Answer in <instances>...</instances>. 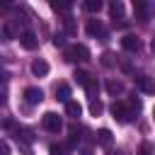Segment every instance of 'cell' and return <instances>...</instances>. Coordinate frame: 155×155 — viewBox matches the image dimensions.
Returning a JSON list of instances; mask_svg holds the SVG:
<instances>
[{"mask_svg":"<svg viewBox=\"0 0 155 155\" xmlns=\"http://www.w3.org/2000/svg\"><path fill=\"white\" fill-rule=\"evenodd\" d=\"M85 10H87V12H99V10H102V2H99V0H87V2H85Z\"/></svg>","mask_w":155,"mask_h":155,"instance_id":"cell-18","label":"cell"},{"mask_svg":"<svg viewBox=\"0 0 155 155\" xmlns=\"http://www.w3.org/2000/svg\"><path fill=\"white\" fill-rule=\"evenodd\" d=\"M17 138H22L24 143H31V140H34V136H31L29 131H24V128H22V131H17Z\"/></svg>","mask_w":155,"mask_h":155,"instance_id":"cell-20","label":"cell"},{"mask_svg":"<svg viewBox=\"0 0 155 155\" xmlns=\"http://www.w3.org/2000/svg\"><path fill=\"white\" fill-rule=\"evenodd\" d=\"M109 15H111L114 24L124 27V22H121V15H124V5H121V2H111V5H109Z\"/></svg>","mask_w":155,"mask_h":155,"instance_id":"cell-9","label":"cell"},{"mask_svg":"<svg viewBox=\"0 0 155 155\" xmlns=\"http://www.w3.org/2000/svg\"><path fill=\"white\" fill-rule=\"evenodd\" d=\"M56 99H61V102H70V85L68 82H61V85H56Z\"/></svg>","mask_w":155,"mask_h":155,"instance_id":"cell-10","label":"cell"},{"mask_svg":"<svg viewBox=\"0 0 155 155\" xmlns=\"http://www.w3.org/2000/svg\"><path fill=\"white\" fill-rule=\"evenodd\" d=\"M31 73H34L36 78H44V75H48V63H46L44 58H36V61H31Z\"/></svg>","mask_w":155,"mask_h":155,"instance_id":"cell-8","label":"cell"},{"mask_svg":"<svg viewBox=\"0 0 155 155\" xmlns=\"http://www.w3.org/2000/svg\"><path fill=\"white\" fill-rule=\"evenodd\" d=\"M0 155H10V143H7V140L0 143Z\"/></svg>","mask_w":155,"mask_h":155,"instance_id":"cell-24","label":"cell"},{"mask_svg":"<svg viewBox=\"0 0 155 155\" xmlns=\"http://www.w3.org/2000/svg\"><path fill=\"white\" fill-rule=\"evenodd\" d=\"M85 31H87L90 36H104V27H102V22H99V19H87Z\"/></svg>","mask_w":155,"mask_h":155,"instance_id":"cell-7","label":"cell"},{"mask_svg":"<svg viewBox=\"0 0 155 155\" xmlns=\"http://www.w3.org/2000/svg\"><path fill=\"white\" fill-rule=\"evenodd\" d=\"M75 80H78V85H82V87H87L90 82H92V78L85 73V70H75V75H73Z\"/></svg>","mask_w":155,"mask_h":155,"instance_id":"cell-13","label":"cell"},{"mask_svg":"<svg viewBox=\"0 0 155 155\" xmlns=\"http://www.w3.org/2000/svg\"><path fill=\"white\" fill-rule=\"evenodd\" d=\"M107 92H109V94H121V92H124V85L116 82V80H109V82H107Z\"/></svg>","mask_w":155,"mask_h":155,"instance_id":"cell-15","label":"cell"},{"mask_svg":"<svg viewBox=\"0 0 155 155\" xmlns=\"http://www.w3.org/2000/svg\"><path fill=\"white\" fill-rule=\"evenodd\" d=\"M102 63H104V65H111V53H104V56H102Z\"/></svg>","mask_w":155,"mask_h":155,"instance_id":"cell-26","label":"cell"},{"mask_svg":"<svg viewBox=\"0 0 155 155\" xmlns=\"http://www.w3.org/2000/svg\"><path fill=\"white\" fill-rule=\"evenodd\" d=\"M111 114H114V119H116L119 124H126V121L131 119V114H128V109H126L124 102H114V104H111Z\"/></svg>","mask_w":155,"mask_h":155,"instance_id":"cell-4","label":"cell"},{"mask_svg":"<svg viewBox=\"0 0 155 155\" xmlns=\"http://www.w3.org/2000/svg\"><path fill=\"white\" fill-rule=\"evenodd\" d=\"M121 48H124V51L136 53V51L140 48V39H138V36H133V34H126V36L121 39Z\"/></svg>","mask_w":155,"mask_h":155,"instance_id":"cell-5","label":"cell"},{"mask_svg":"<svg viewBox=\"0 0 155 155\" xmlns=\"http://www.w3.org/2000/svg\"><path fill=\"white\" fill-rule=\"evenodd\" d=\"M150 51H153V53H155V39H153V41H150Z\"/></svg>","mask_w":155,"mask_h":155,"instance_id":"cell-28","label":"cell"},{"mask_svg":"<svg viewBox=\"0 0 155 155\" xmlns=\"http://www.w3.org/2000/svg\"><path fill=\"white\" fill-rule=\"evenodd\" d=\"M140 153H143V155H148V153H150V145H148V143H145V145H143V148H140Z\"/></svg>","mask_w":155,"mask_h":155,"instance_id":"cell-27","label":"cell"},{"mask_svg":"<svg viewBox=\"0 0 155 155\" xmlns=\"http://www.w3.org/2000/svg\"><path fill=\"white\" fill-rule=\"evenodd\" d=\"M2 36H5V39H15V31H12V24H5V27H2Z\"/></svg>","mask_w":155,"mask_h":155,"instance_id":"cell-22","label":"cell"},{"mask_svg":"<svg viewBox=\"0 0 155 155\" xmlns=\"http://www.w3.org/2000/svg\"><path fill=\"white\" fill-rule=\"evenodd\" d=\"M136 82H138V87L140 90H145V92H153L155 87H153V82L148 80V78H136Z\"/></svg>","mask_w":155,"mask_h":155,"instance_id":"cell-17","label":"cell"},{"mask_svg":"<svg viewBox=\"0 0 155 155\" xmlns=\"http://www.w3.org/2000/svg\"><path fill=\"white\" fill-rule=\"evenodd\" d=\"M53 46H65V39H63V34L53 36Z\"/></svg>","mask_w":155,"mask_h":155,"instance_id":"cell-25","label":"cell"},{"mask_svg":"<svg viewBox=\"0 0 155 155\" xmlns=\"http://www.w3.org/2000/svg\"><path fill=\"white\" fill-rule=\"evenodd\" d=\"M65 111H68V116H73V119H78V116L82 114V107H80L78 102H73V99H70V102L65 104Z\"/></svg>","mask_w":155,"mask_h":155,"instance_id":"cell-12","label":"cell"},{"mask_svg":"<svg viewBox=\"0 0 155 155\" xmlns=\"http://www.w3.org/2000/svg\"><path fill=\"white\" fill-rule=\"evenodd\" d=\"M41 124H44V128L51 131V133H58V131L63 128V121H61V116H58L56 111H46L44 119H41Z\"/></svg>","mask_w":155,"mask_h":155,"instance_id":"cell-2","label":"cell"},{"mask_svg":"<svg viewBox=\"0 0 155 155\" xmlns=\"http://www.w3.org/2000/svg\"><path fill=\"white\" fill-rule=\"evenodd\" d=\"M24 99H27V104H41V99H44V92L39 90V87H27L24 90Z\"/></svg>","mask_w":155,"mask_h":155,"instance_id":"cell-6","label":"cell"},{"mask_svg":"<svg viewBox=\"0 0 155 155\" xmlns=\"http://www.w3.org/2000/svg\"><path fill=\"white\" fill-rule=\"evenodd\" d=\"M133 10H136V17H138V19H148V2L136 0V2H133Z\"/></svg>","mask_w":155,"mask_h":155,"instance_id":"cell-11","label":"cell"},{"mask_svg":"<svg viewBox=\"0 0 155 155\" xmlns=\"http://www.w3.org/2000/svg\"><path fill=\"white\" fill-rule=\"evenodd\" d=\"M82 155H92V153H90V150H87V153H82Z\"/></svg>","mask_w":155,"mask_h":155,"instance_id":"cell-29","label":"cell"},{"mask_svg":"<svg viewBox=\"0 0 155 155\" xmlns=\"http://www.w3.org/2000/svg\"><path fill=\"white\" fill-rule=\"evenodd\" d=\"M36 44H39V39H36V34H34V31L24 29V31L19 34V46H22V48L31 51V48H36Z\"/></svg>","mask_w":155,"mask_h":155,"instance_id":"cell-3","label":"cell"},{"mask_svg":"<svg viewBox=\"0 0 155 155\" xmlns=\"http://www.w3.org/2000/svg\"><path fill=\"white\" fill-rule=\"evenodd\" d=\"M63 22H65V31H68V34H75V22H73V17H65Z\"/></svg>","mask_w":155,"mask_h":155,"instance_id":"cell-21","label":"cell"},{"mask_svg":"<svg viewBox=\"0 0 155 155\" xmlns=\"http://www.w3.org/2000/svg\"><path fill=\"white\" fill-rule=\"evenodd\" d=\"M97 140H99V145H109V143H111V131H109V128H99Z\"/></svg>","mask_w":155,"mask_h":155,"instance_id":"cell-14","label":"cell"},{"mask_svg":"<svg viewBox=\"0 0 155 155\" xmlns=\"http://www.w3.org/2000/svg\"><path fill=\"white\" fill-rule=\"evenodd\" d=\"M65 61H90V48L85 44H75L65 51Z\"/></svg>","mask_w":155,"mask_h":155,"instance_id":"cell-1","label":"cell"},{"mask_svg":"<svg viewBox=\"0 0 155 155\" xmlns=\"http://www.w3.org/2000/svg\"><path fill=\"white\" fill-rule=\"evenodd\" d=\"M48 153H51V155H65V148H63V145H51Z\"/></svg>","mask_w":155,"mask_h":155,"instance_id":"cell-23","label":"cell"},{"mask_svg":"<svg viewBox=\"0 0 155 155\" xmlns=\"http://www.w3.org/2000/svg\"><path fill=\"white\" fill-rule=\"evenodd\" d=\"M51 7L56 10V12H70V2H51Z\"/></svg>","mask_w":155,"mask_h":155,"instance_id":"cell-19","label":"cell"},{"mask_svg":"<svg viewBox=\"0 0 155 155\" xmlns=\"http://www.w3.org/2000/svg\"><path fill=\"white\" fill-rule=\"evenodd\" d=\"M102 109H104V107H102V102H99V99H94V97H90V111H92V116H99V114H102Z\"/></svg>","mask_w":155,"mask_h":155,"instance_id":"cell-16","label":"cell"},{"mask_svg":"<svg viewBox=\"0 0 155 155\" xmlns=\"http://www.w3.org/2000/svg\"><path fill=\"white\" fill-rule=\"evenodd\" d=\"M109 155H119V153H109Z\"/></svg>","mask_w":155,"mask_h":155,"instance_id":"cell-30","label":"cell"},{"mask_svg":"<svg viewBox=\"0 0 155 155\" xmlns=\"http://www.w3.org/2000/svg\"><path fill=\"white\" fill-rule=\"evenodd\" d=\"M153 116H155V111H153Z\"/></svg>","mask_w":155,"mask_h":155,"instance_id":"cell-31","label":"cell"}]
</instances>
